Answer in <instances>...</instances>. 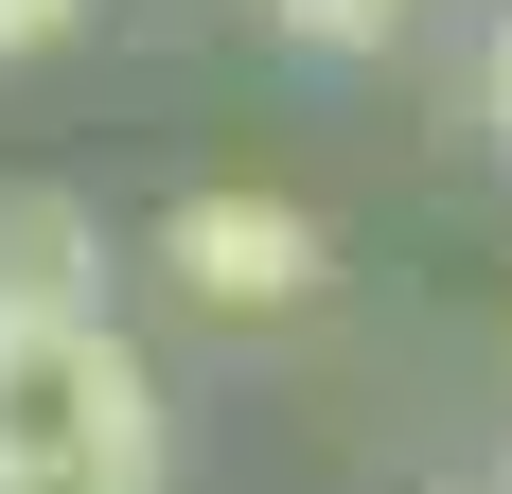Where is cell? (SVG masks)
<instances>
[{"label": "cell", "instance_id": "5b68a950", "mask_svg": "<svg viewBox=\"0 0 512 494\" xmlns=\"http://www.w3.org/2000/svg\"><path fill=\"white\" fill-rule=\"evenodd\" d=\"M477 106H495V142H512V18H495V53H477Z\"/></svg>", "mask_w": 512, "mask_h": 494}, {"label": "cell", "instance_id": "3957f363", "mask_svg": "<svg viewBox=\"0 0 512 494\" xmlns=\"http://www.w3.org/2000/svg\"><path fill=\"white\" fill-rule=\"evenodd\" d=\"M53 318H106V230L71 177H0V336H53Z\"/></svg>", "mask_w": 512, "mask_h": 494}, {"label": "cell", "instance_id": "7a4b0ae2", "mask_svg": "<svg viewBox=\"0 0 512 494\" xmlns=\"http://www.w3.org/2000/svg\"><path fill=\"white\" fill-rule=\"evenodd\" d=\"M159 283L195 300V318H301V300H318V212L212 177V195L159 212Z\"/></svg>", "mask_w": 512, "mask_h": 494}, {"label": "cell", "instance_id": "6da1fadb", "mask_svg": "<svg viewBox=\"0 0 512 494\" xmlns=\"http://www.w3.org/2000/svg\"><path fill=\"white\" fill-rule=\"evenodd\" d=\"M0 494H159V371L124 318L0 336Z\"/></svg>", "mask_w": 512, "mask_h": 494}, {"label": "cell", "instance_id": "8992f818", "mask_svg": "<svg viewBox=\"0 0 512 494\" xmlns=\"http://www.w3.org/2000/svg\"><path fill=\"white\" fill-rule=\"evenodd\" d=\"M477 494H512V477H477Z\"/></svg>", "mask_w": 512, "mask_h": 494}, {"label": "cell", "instance_id": "277c9868", "mask_svg": "<svg viewBox=\"0 0 512 494\" xmlns=\"http://www.w3.org/2000/svg\"><path fill=\"white\" fill-rule=\"evenodd\" d=\"M89 0H0V53H36V36H71Z\"/></svg>", "mask_w": 512, "mask_h": 494}]
</instances>
